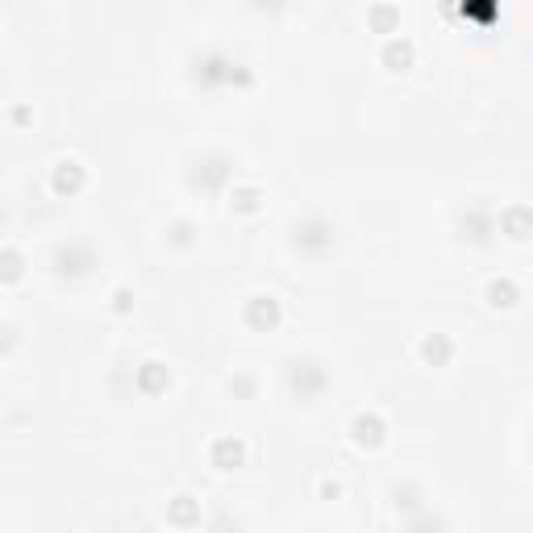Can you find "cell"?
I'll return each instance as SVG.
<instances>
[{"mask_svg":"<svg viewBox=\"0 0 533 533\" xmlns=\"http://www.w3.org/2000/svg\"><path fill=\"white\" fill-rule=\"evenodd\" d=\"M188 84L200 92V96H238V92H250L259 84V71L250 67L238 50L230 46H200L192 50L188 59Z\"/></svg>","mask_w":533,"mask_h":533,"instance_id":"6da1fadb","label":"cell"},{"mask_svg":"<svg viewBox=\"0 0 533 533\" xmlns=\"http://www.w3.org/2000/svg\"><path fill=\"white\" fill-rule=\"evenodd\" d=\"M184 184L196 196H225L238 184V159L230 150H200L184 167Z\"/></svg>","mask_w":533,"mask_h":533,"instance_id":"7a4b0ae2","label":"cell"},{"mask_svg":"<svg viewBox=\"0 0 533 533\" xmlns=\"http://www.w3.org/2000/svg\"><path fill=\"white\" fill-rule=\"evenodd\" d=\"M342 234H338V221L334 217H325V213H304L288 225V246L296 250L300 259H309V263H321L329 259L338 250Z\"/></svg>","mask_w":533,"mask_h":533,"instance_id":"3957f363","label":"cell"},{"mask_svg":"<svg viewBox=\"0 0 533 533\" xmlns=\"http://www.w3.org/2000/svg\"><path fill=\"white\" fill-rule=\"evenodd\" d=\"M334 375H329V363L317 359V354H292L284 363V392L296 400V404H313L329 392Z\"/></svg>","mask_w":533,"mask_h":533,"instance_id":"277c9868","label":"cell"},{"mask_svg":"<svg viewBox=\"0 0 533 533\" xmlns=\"http://www.w3.org/2000/svg\"><path fill=\"white\" fill-rule=\"evenodd\" d=\"M100 267V255H96V246L88 238H67L59 242L55 250H50V271H55L59 279H84Z\"/></svg>","mask_w":533,"mask_h":533,"instance_id":"5b68a950","label":"cell"},{"mask_svg":"<svg viewBox=\"0 0 533 533\" xmlns=\"http://www.w3.org/2000/svg\"><path fill=\"white\" fill-rule=\"evenodd\" d=\"M459 238L467 242V246H475V250H488L492 246V238L500 234V213L488 205V200H471V205L459 213Z\"/></svg>","mask_w":533,"mask_h":533,"instance_id":"8992f818","label":"cell"},{"mask_svg":"<svg viewBox=\"0 0 533 533\" xmlns=\"http://www.w3.org/2000/svg\"><path fill=\"white\" fill-rule=\"evenodd\" d=\"M242 321H246V329H255V334H275V329L284 325V304L271 292H255L242 304Z\"/></svg>","mask_w":533,"mask_h":533,"instance_id":"52a82bcc","label":"cell"},{"mask_svg":"<svg viewBox=\"0 0 533 533\" xmlns=\"http://www.w3.org/2000/svg\"><path fill=\"white\" fill-rule=\"evenodd\" d=\"M442 9L454 13V17H463L471 30H496V21H500L496 0H442Z\"/></svg>","mask_w":533,"mask_h":533,"instance_id":"ba28073f","label":"cell"},{"mask_svg":"<svg viewBox=\"0 0 533 533\" xmlns=\"http://www.w3.org/2000/svg\"><path fill=\"white\" fill-rule=\"evenodd\" d=\"M350 442L359 446V450H367V454L384 450V442H388V421L379 417V413H354L350 417Z\"/></svg>","mask_w":533,"mask_h":533,"instance_id":"9c48e42d","label":"cell"},{"mask_svg":"<svg viewBox=\"0 0 533 533\" xmlns=\"http://www.w3.org/2000/svg\"><path fill=\"white\" fill-rule=\"evenodd\" d=\"M88 188V167L80 159H59L55 167H50V192L71 200V196H80Z\"/></svg>","mask_w":533,"mask_h":533,"instance_id":"30bf717a","label":"cell"},{"mask_svg":"<svg viewBox=\"0 0 533 533\" xmlns=\"http://www.w3.org/2000/svg\"><path fill=\"white\" fill-rule=\"evenodd\" d=\"M246 459H250V450H246V442L234 438V434L213 438V446H209V463H213L217 471H238V467H246Z\"/></svg>","mask_w":533,"mask_h":533,"instance_id":"8fae6325","label":"cell"},{"mask_svg":"<svg viewBox=\"0 0 533 533\" xmlns=\"http://www.w3.org/2000/svg\"><path fill=\"white\" fill-rule=\"evenodd\" d=\"M134 388H138L142 396H163V392L171 388V371H167V363H159V359L138 363V367H134Z\"/></svg>","mask_w":533,"mask_h":533,"instance_id":"7c38bea8","label":"cell"},{"mask_svg":"<svg viewBox=\"0 0 533 533\" xmlns=\"http://www.w3.org/2000/svg\"><path fill=\"white\" fill-rule=\"evenodd\" d=\"M379 63H384L388 71H409L413 63H417V46H413V38H404V34H392L384 46H379Z\"/></svg>","mask_w":533,"mask_h":533,"instance_id":"4fadbf2b","label":"cell"},{"mask_svg":"<svg viewBox=\"0 0 533 533\" xmlns=\"http://www.w3.org/2000/svg\"><path fill=\"white\" fill-rule=\"evenodd\" d=\"M500 234L509 242H529L533 238V209L529 205H504L500 209Z\"/></svg>","mask_w":533,"mask_h":533,"instance_id":"5bb4252c","label":"cell"},{"mask_svg":"<svg viewBox=\"0 0 533 533\" xmlns=\"http://www.w3.org/2000/svg\"><path fill=\"white\" fill-rule=\"evenodd\" d=\"M417 354H421L425 367H450L454 354H459V346H454L450 334H425L421 346H417Z\"/></svg>","mask_w":533,"mask_h":533,"instance_id":"9a60e30c","label":"cell"},{"mask_svg":"<svg viewBox=\"0 0 533 533\" xmlns=\"http://www.w3.org/2000/svg\"><path fill=\"white\" fill-rule=\"evenodd\" d=\"M225 196H230V209L242 213V217H255V213L263 209V200H267V192H263L259 184H234Z\"/></svg>","mask_w":533,"mask_h":533,"instance_id":"2e32d148","label":"cell"},{"mask_svg":"<svg viewBox=\"0 0 533 533\" xmlns=\"http://www.w3.org/2000/svg\"><path fill=\"white\" fill-rule=\"evenodd\" d=\"M484 300L492 304V309H513V304L521 300V288H517V279H509V275H500V279H488V288H484Z\"/></svg>","mask_w":533,"mask_h":533,"instance_id":"e0dca14e","label":"cell"},{"mask_svg":"<svg viewBox=\"0 0 533 533\" xmlns=\"http://www.w3.org/2000/svg\"><path fill=\"white\" fill-rule=\"evenodd\" d=\"M392 509L413 517L417 509H425V488L417 484V479H404V484H396L392 488Z\"/></svg>","mask_w":533,"mask_h":533,"instance_id":"ac0fdd59","label":"cell"},{"mask_svg":"<svg viewBox=\"0 0 533 533\" xmlns=\"http://www.w3.org/2000/svg\"><path fill=\"white\" fill-rule=\"evenodd\" d=\"M367 25H371V34H400V9L388 5V0H379V5L367 9Z\"/></svg>","mask_w":533,"mask_h":533,"instance_id":"d6986e66","label":"cell"},{"mask_svg":"<svg viewBox=\"0 0 533 533\" xmlns=\"http://www.w3.org/2000/svg\"><path fill=\"white\" fill-rule=\"evenodd\" d=\"M167 525H175V529L200 525V504H196L192 496H175V500L167 504Z\"/></svg>","mask_w":533,"mask_h":533,"instance_id":"ffe728a7","label":"cell"},{"mask_svg":"<svg viewBox=\"0 0 533 533\" xmlns=\"http://www.w3.org/2000/svg\"><path fill=\"white\" fill-rule=\"evenodd\" d=\"M167 242H171L175 250H192V246L200 242V225H196V221H188V217L171 221V225H167Z\"/></svg>","mask_w":533,"mask_h":533,"instance_id":"44dd1931","label":"cell"},{"mask_svg":"<svg viewBox=\"0 0 533 533\" xmlns=\"http://www.w3.org/2000/svg\"><path fill=\"white\" fill-rule=\"evenodd\" d=\"M21 275H25V255L17 246H5V255H0V279H5V284H17Z\"/></svg>","mask_w":533,"mask_h":533,"instance_id":"7402d4cb","label":"cell"},{"mask_svg":"<svg viewBox=\"0 0 533 533\" xmlns=\"http://www.w3.org/2000/svg\"><path fill=\"white\" fill-rule=\"evenodd\" d=\"M230 392H234L238 400H255V396H259V379L250 375V371H238V375L230 379Z\"/></svg>","mask_w":533,"mask_h":533,"instance_id":"603a6c76","label":"cell"},{"mask_svg":"<svg viewBox=\"0 0 533 533\" xmlns=\"http://www.w3.org/2000/svg\"><path fill=\"white\" fill-rule=\"evenodd\" d=\"M296 0H250V9L255 13H267V17H275V13H284V9H292Z\"/></svg>","mask_w":533,"mask_h":533,"instance_id":"cb8c5ba5","label":"cell"},{"mask_svg":"<svg viewBox=\"0 0 533 533\" xmlns=\"http://www.w3.org/2000/svg\"><path fill=\"white\" fill-rule=\"evenodd\" d=\"M134 309V292L130 288H117L113 292V313H130Z\"/></svg>","mask_w":533,"mask_h":533,"instance_id":"d4e9b609","label":"cell"},{"mask_svg":"<svg viewBox=\"0 0 533 533\" xmlns=\"http://www.w3.org/2000/svg\"><path fill=\"white\" fill-rule=\"evenodd\" d=\"M317 492H321V500H338L342 496V484H338V479H321Z\"/></svg>","mask_w":533,"mask_h":533,"instance_id":"484cf974","label":"cell"},{"mask_svg":"<svg viewBox=\"0 0 533 533\" xmlns=\"http://www.w3.org/2000/svg\"><path fill=\"white\" fill-rule=\"evenodd\" d=\"M25 121H30V109L17 105V109H13V125H25Z\"/></svg>","mask_w":533,"mask_h":533,"instance_id":"4316f807","label":"cell"}]
</instances>
